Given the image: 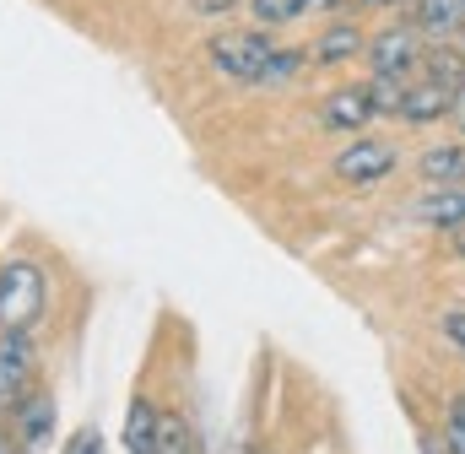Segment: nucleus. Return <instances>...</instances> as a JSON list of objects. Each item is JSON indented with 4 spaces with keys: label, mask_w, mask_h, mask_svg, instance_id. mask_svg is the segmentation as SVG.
<instances>
[{
    "label": "nucleus",
    "mask_w": 465,
    "mask_h": 454,
    "mask_svg": "<svg viewBox=\"0 0 465 454\" xmlns=\"http://www.w3.org/2000/svg\"><path fill=\"white\" fill-rule=\"evenodd\" d=\"M157 454H201L190 422H184L179 411H157Z\"/></svg>",
    "instance_id": "4468645a"
},
{
    "label": "nucleus",
    "mask_w": 465,
    "mask_h": 454,
    "mask_svg": "<svg viewBox=\"0 0 465 454\" xmlns=\"http://www.w3.org/2000/svg\"><path fill=\"white\" fill-rule=\"evenodd\" d=\"M33 390V340L27 331H0V411Z\"/></svg>",
    "instance_id": "39448f33"
},
{
    "label": "nucleus",
    "mask_w": 465,
    "mask_h": 454,
    "mask_svg": "<svg viewBox=\"0 0 465 454\" xmlns=\"http://www.w3.org/2000/svg\"><path fill=\"white\" fill-rule=\"evenodd\" d=\"M65 454H109V449H104L98 428H76V433H71V444H65Z\"/></svg>",
    "instance_id": "a211bd4d"
},
{
    "label": "nucleus",
    "mask_w": 465,
    "mask_h": 454,
    "mask_svg": "<svg viewBox=\"0 0 465 454\" xmlns=\"http://www.w3.org/2000/svg\"><path fill=\"white\" fill-rule=\"evenodd\" d=\"M362 5H379V11H384V5H401V0H362Z\"/></svg>",
    "instance_id": "b1692460"
},
{
    "label": "nucleus",
    "mask_w": 465,
    "mask_h": 454,
    "mask_svg": "<svg viewBox=\"0 0 465 454\" xmlns=\"http://www.w3.org/2000/svg\"><path fill=\"white\" fill-rule=\"evenodd\" d=\"M450 119H455V130L465 135V82L455 87V104H450Z\"/></svg>",
    "instance_id": "412c9836"
},
{
    "label": "nucleus",
    "mask_w": 465,
    "mask_h": 454,
    "mask_svg": "<svg viewBox=\"0 0 465 454\" xmlns=\"http://www.w3.org/2000/svg\"><path fill=\"white\" fill-rule=\"evenodd\" d=\"M444 336H450V340H455V346L465 351V309H455V314H444Z\"/></svg>",
    "instance_id": "6ab92c4d"
},
{
    "label": "nucleus",
    "mask_w": 465,
    "mask_h": 454,
    "mask_svg": "<svg viewBox=\"0 0 465 454\" xmlns=\"http://www.w3.org/2000/svg\"><path fill=\"white\" fill-rule=\"evenodd\" d=\"M0 454H16V433H5V428H0Z\"/></svg>",
    "instance_id": "5701e85b"
},
{
    "label": "nucleus",
    "mask_w": 465,
    "mask_h": 454,
    "mask_svg": "<svg viewBox=\"0 0 465 454\" xmlns=\"http://www.w3.org/2000/svg\"><path fill=\"white\" fill-rule=\"evenodd\" d=\"M417 217L433 227H465V184H439L417 201Z\"/></svg>",
    "instance_id": "9b49d317"
},
{
    "label": "nucleus",
    "mask_w": 465,
    "mask_h": 454,
    "mask_svg": "<svg viewBox=\"0 0 465 454\" xmlns=\"http://www.w3.org/2000/svg\"><path fill=\"white\" fill-rule=\"evenodd\" d=\"M341 5H351V0H303V11H341Z\"/></svg>",
    "instance_id": "4be33fe9"
},
{
    "label": "nucleus",
    "mask_w": 465,
    "mask_h": 454,
    "mask_svg": "<svg viewBox=\"0 0 465 454\" xmlns=\"http://www.w3.org/2000/svg\"><path fill=\"white\" fill-rule=\"evenodd\" d=\"M401 93H406V82H395V76H373V82H368L373 114H401Z\"/></svg>",
    "instance_id": "dca6fc26"
},
{
    "label": "nucleus",
    "mask_w": 465,
    "mask_h": 454,
    "mask_svg": "<svg viewBox=\"0 0 465 454\" xmlns=\"http://www.w3.org/2000/svg\"><path fill=\"white\" fill-rule=\"evenodd\" d=\"M303 60H309V49H276V54H271V65H265V87H271V82H287Z\"/></svg>",
    "instance_id": "f3484780"
},
{
    "label": "nucleus",
    "mask_w": 465,
    "mask_h": 454,
    "mask_svg": "<svg viewBox=\"0 0 465 454\" xmlns=\"http://www.w3.org/2000/svg\"><path fill=\"white\" fill-rule=\"evenodd\" d=\"M232 5H243V0H195V11H201V16H228Z\"/></svg>",
    "instance_id": "aec40b11"
},
{
    "label": "nucleus",
    "mask_w": 465,
    "mask_h": 454,
    "mask_svg": "<svg viewBox=\"0 0 465 454\" xmlns=\"http://www.w3.org/2000/svg\"><path fill=\"white\" fill-rule=\"evenodd\" d=\"M428 38L411 27V22H390V27H379L373 38H368V65H373V76H395V82H411V71L422 65V49Z\"/></svg>",
    "instance_id": "7ed1b4c3"
},
{
    "label": "nucleus",
    "mask_w": 465,
    "mask_h": 454,
    "mask_svg": "<svg viewBox=\"0 0 465 454\" xmlns=\"http://www.w3.org/2000/svg\"><path fill=\"white\" fill-rule=\"evenodd\" d=\"M395 146L390 141H379V135H357L351 146L336 152V179H347V184H379L384 173H395Z\"/></svg>",
    "instance_id": "20e7f679"
},
{
    "label": "nucleus",
    "mask_w": 465,
    "mask_h": 454,
    "mask_svg": "<svg viewBox=\"0 0 465 454\" xmlns=\"http://www.w3.org/2000/svg\"><path fill=\"white\" fill-rule=\"evenodd\" d=\"M460 254H465V232H460Z\"/></svg>",
    "instance_id": "393cba45"
},
{
    "label": "nucleus",
    "mask_w": 465,
    "mask_h": 454,
    "mask_svg": "<svg viewBox=\"0 0 465 454\" xmlns=\"http://www.w3.org/2000/svg\"><path fill=\"white\" fill-rule=\"evenodd\" d=\"M411 27L433 44L465 33V0H411Z\"/></svg>",
    "instance_id": "6e6552de"
},
{
    "label": "nucleus",
    "mask_w": 465,
    "mask_h": 454,
    "mask_svg": "<svg viewBox=\"0 0 465 454\" xmlns=\"http://www.w3.org/2000/svg\"><path fill=\"white\" fill-rule=\"evenodd\" d=\"M450 104H455V87L439 82V76H422V82H406L401 119L406 124H433V119H450Z\"/></svg>",
    "instance_id": "423d86ee"
},
{
    "label": "nucleus",
    "mask_w": 465,
    "mask_h": 454,
    "mask_svg": "<svg viewBox=\"0 0 465 454\" xmlns=\"http://www.w3.org/2000/svg\"><path fill=\"white\" fill-rule=\"evenodd\" d=\"M249 11H254L260 27H282V22L303 16V0H249Z\"/></svg>",
    "instance_id": "2eb2a0df"
},
{
    "label": "nucleus",
    "mask_w": 465,
    "mask_h": 454,
    "mask_svg": "<svg viewBox=\"0 0 465 454\" xmlns=\"http://www.w3.org/2000/svg\"><path fill=\"white\" fill-rule=\"evenodd\" d=\"M368 49V38H362V27L357 22H331L320 38H314V49H309V60L314 65H347Z\"/></svg>",
    "instance_id": "1a4fd4ad"
},
{
    "label": "nucleus",
    "mask_w": 465,
    "mask_h": 454,
    "mask_svg": "<svg viewBox=\"0 0 465 454\" xmlns=\"http://www.w3.org/2000/svg\"><path fill=\"white\" fill-rule=\"evenodd\" d=\"M49 303V281L38 260H5L0 265V331H27L44 320Z\"/></svg>",
    "instance_id": "f257e3e1"
},
{
    "label": "nucleus",
    "mask_w": 465,
    "mask_h": 454,
    "mask_svg": "<svg viewBox=\"0 0 465 454\" xmlns=\"http://www.w3.org/2000/svg\"><path fill=\"white\" fill-rule=\"evenodd\" d=\"M11 428H16V444H22V449L49 444V433H54V400L38 395V390H27V395L11 406Z\"/></svg>",
    "instance_id": "0eeeda50"
},
{
    "label": "nucleus",
    "mask_w": 465,
    "mask_h": 454,
    "mask_svg": "<svg viewBox=\"0 0 465 454\" xmlns=\"http://www.w3.org/2000/svg\"><path fill=\"white\" fill-rule=\"evenodd\" d=\"M325 130H362L368 119H373V98H368V87H336L331 98H325Z\"/></svg>",
    "instance_id": "9d476101"
},
{
    "label": "nucleus",
    "mask_w": 465,
    "mask_h": 454,
    "mask_svg": "<svg viewBox=\"0 0 465 454\" xmlns=\"http://www.w3.org/2000/svg\"><path fill=\"white\" fill-rule=\"evenodd\" d=\"M271 54H276V44H271L265 27H249V33H217V38L206 44V60H212L223 76H232V82H265Z\"/></svg>",
    "instance_id": "f03ea898"
},
{
    "label": "nucleus",
    "mask_w": 465,
    "mask_h": 454,
    "mask_svg": "<svg viewBox=\"0 0 465 454\" xmlns=\"http://www.w3.org/2000/svg\"><path fill=\"white\" fill-rule=\"evenodd\" d=\"M417 168L428 184H465V146H428Z\"/></svg>",
    "instance_id": "f8f14e48"
},
{
    "label": "nucleus",
    "mask_w": 465,
    "mask_h": 454,
    "mask_svg": "<svg viewBox=\"0 0 465 454\" xmlns=\"http://www.w3.org/2000/svg\"><path fill=\"white\" fill-rule=\"evenodd\" d=\"M124 449L130 454H157V406L152 400H135L130 417H124Z\"/></svg>",
    "instance_id": "ddd939ff"
}]
</instances>
